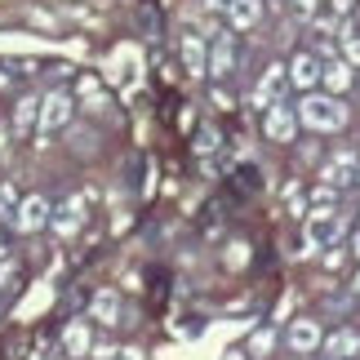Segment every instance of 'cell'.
<instances>
[{
    "mask_svg": "<svg viewBox=\"0 0 360 360\" xmlns=\"http://www.w3.org/2000/svg\"><path fill=\"white\" fill-rule=\"evenodd\" d=\"M298 124H307L316 134H338L347 124V107H342V98H329V94H302Z\"/></svg>",
    "mask_w": 360,
    "mask_h": 360,
    "instance_id": "6da1fadb",
    "label": "cell"
},
{
    "mask_svg": "<svg viewBox=\"0 0 360 360\" xmlns=\"http://www.w3.org/2000/svg\"><path fill=\"white\" fill-rule=\"evenodd\" d=\"M72 116H76V98L67 89H49L45 98H40V138H49V134H58V129H67L72 124Z\"/></svg>",
    "mask_w": 360,
    "mask_h": 360,
    "instance_id": "7a4b0ae2",
    "label": "cell"
},
{
    "mask_svg": "<svg viewBox=\"0 0 360 360\" xmlns=\"http://www.w3.org/2000/svg\"><path fill=\"white\" fill-rule=\"evenodd\" d=\"M342 240V214L338 210H307V254L334 249Z\"/></svg>",
    "mask_w": 360,
    "mask_h": 360,
    "instance_id": "3957f363",
    "label": "cell"
},
{
    "mask_svg": "<svg viewBox=\"0 0 360 360\" xmlns=\"http://www.w3.org/2000/svg\"><path fill=\"white\" fill-rule=\"evenodd\" d=\"M49 214H53V205L45 196H22L18 210H13V218H9V227L18 231V236H32V231L49 227Z\"/></svg>",
    "mask_w": 360,
    "mask_h": 360,
    "instance_id": "277c9868",
    "label": "cell"
},
{
    "mask_svg": "<svg viewBox=\"0 0 360 360\" xmlns=\"http://www.w3.org/2000/svg\"><path fill=\"white\" fill-rule=\"evenodd\" d=\"M321 89L329 94V98H347V94L356 89V67L347 58H325L321 63Z\"/></svg>",
    "mask_w": 360,
    "mask_h": 360,
    "instance_id": "5b68a950",
    "label": "cell"
},
{
    "mask_svg": "<svg viewBox=\"0 0 360 360\" xmlns=\"http://www.w3.org/2000/svg\"><path fill=\"white\" fill-rule=\"evenodd\" d=\"M262 134L271 138V143H294L298 134V112L289 103H271L267 112H262Z\"/></svg>",
    "mask_w": 360,
    "mask_h": 360,
    "instance_id": "8992f818",
    "label": "cell"
},
{
    "mask_svg": "<svg viewBox=\"0 0 360 360\" xmlns=\"http://www.w3.org/2000/svg\"><path fill=\"white\" fill-rule=\"evenodd\" d=\"M289 85L302 89V94H311V89H321V58H316L311 49H298L294 58H289Z\"/></svg>",
    "mask_w": 360,
    "mask_h": 360,
    "instance_id": "52a82bcc",
    "label": "cell"
},
{
    "mask_svg": "<svg viewBox=\"0 0 360 360\" xmlns=\"http://www.w3.org/2000/svg\"><path fill=\"white\" fill-rule=\"evenodd\" d=\"M285 89H289V72H285L281 63H271L267 72H262L258 89H254V107H262V112H267L271 103H285Z\"/></svg>",
    "mask_w": 360,
    "mask_h": 360,
    "instance_id": "ba28073f",
    "label": "cell"
},
{
    "mask_svg": "<svg viewBox=\"0 0 360 360\" xmlns=\"http://www.w3.org/2000/svg\"><path fill=\"white\" fill-rule=\"evenodd\" d=\"M49 227H53V231H58V236H63V240H72V236H76V231H80V227H85V200H80V196H67V200L58 205V210H53V214H49Z\"/></svg>",
    "mask_w": 360,
    "mask_h": 360,
    "instance_id": "9c48e42d",
    "label": "cell"
},
{
    "mask_svg": "<svg viewBox=\"0 0 360 360\" xmlns=\"http://www.w3.org/2000/svg\"><path fill=\"white\" fill-rule=\"evenodd\" d=\"M285 342H289V352L311 356V352H321L325 334H321V325H316V321H294V325H289V334H285Z\"/></svg>",
    "mask_w": 360,
    "mask_h": 360,
    "instance_id": "30bf717a",
    "label": "cell"
},
{
    "mask_svg": "<svg viewBox=\"0 0 360 360\" xmlns=\"http://www.w3.org/2000/svg\"><path fill=\"white\" fill-rule=\"evenodd\" d=\"M40 124V98L36 94H27V98H18L13 103V116H9V129L18 134V138H27Z\"/></svg>",
    "mask_w": 360,
    "mask_h": 360,
    "instance_id": "8fae6325",
    "label": "cell"
},
{
    "mask_svg": "<svg viewBox=\"0 0 360 360\" xmlns=\"http://www.w3.org/2000/svg\"><path fill=\"white\" fill-rule=\"evenodd\" d=\"M223 13H227L231 32H249V27H258V18H262V0H231Z\"/></svg>",
    "mask_w": 360,
    "mask_h": 360,
    "instance_id": "7c38bea8",
    "label": "cell"
},
{
    "mask_svg": "<svg viewBox=\"0 0 360 360\" xmlns=\"http://www.w3.org/2000/svg\"><path fill=\"white\" fill-rule=\"evenodd\" d=\"M94 352V334H89V325L85 321H72L63 329V356H72V360H80V356H89Z\"/></svg>",
    "mask_w": 360,
    "mask_h": 360,
    "instance_id": "4fadbf2b",
    "label": "cell"
},
{
    "mask_svg": "<svg viewBox=\"0 0 360 360\" xmlns=\"http://www.w3.org/2000/svg\"><path fill=\"white\" fill-rule=\"evenodd\" d=\"M321 352H325L329 360H352V356L360 352V334H356V329H334V334L321 342Z\"/></svg>",
    "mask_w": 360,
    "mask_h": 360,
    "instance_id": "5bb4252c",
    "label": "cell"
},
{
    "mask_svg": "<svg viewBox=\"0 0 360 360\" xmlns=\"http://www.w3.org/2000/svg\"><path fill=\"white\" fill-rule=\"evenodd\" d=\"M356 160H360L356 151H338V156L325 165V174H321V178H325L329 187H347V183H356Z\"/></svg>",
    "mask_w": 360,
    "mask_h": 360,
    "instance_id": "9a60e30c",
    "label": "cell"
},
{
    "mask_svg": "<svg viewBox=\"0 0 360 360\" xmlns=\"http://www.w3.org/2000/svg\"><path fill=\"white\" fill-rule=\"evenodd\" d=\"M89 316L98 325H120V294L116 289H98V294L89 298Z\"/></svg>",
    "mask_w": 360,
    "mask_h": 360,
    "instance_id": "2e32d148",
    "label": "cell"
},
{
    "mask_svg": "<svg viewBox=\"0 0 360 360\" xmlns=\"http://www.w3.org/2000/svg\"><path fill=\"white\" fill-rule=\"evenodd\" d=\"M183 67L191 76H210V49L200 36H183Z\"/></svg>",
    "mask_w": 360,
    "mask_h": 360,
    "instance_id": "e0dca14e",
    "label": "cell"
},
{
    "mask_svg": "<svg viewBox=\"0 0 360 360\" xmlns=\"http://www.w3.org/2000/svg\"><path fill=\"white\" fill-rule=\"evenodd\" d=\"M231 63H236V45L231 36H218L210 49V76H231Z\"/></svg>",
    "mask_w": 360,
    "mask_h": 360,
    "instance_id": "ac0fdd59",
    "label": "cell"
},
{
    "mask_svg": "<svg viewBox=\"0 0 360 360\" xmlns=\"http://www.w3.org/2000/svg\"><path fill=\"white\" fill-rule=\"evenodd\" d=\"M76 98L85 103L89 112H103V107H107V89H103L94 76H80V85H76Z\"/></svg>",
    "mask_w": 360,
    "mask_h": 360,
    "instance_id": "d6986e66",
    "label": "cell"
},
{
    "mask_svg": "<svg viewBox=\"0 0 360 360\" xmlns=\"http://www.w3.org/2000/svg\"><path fill=\"white\" fill-rule=\"evenodd\" d=\"M271 347H276V329L262 325V329H254V334H249L245 356H249V360H262V356H271Z\"/></svg>",
    "mask_w": 360,
    "mask_h": 360,
    "instance_id": "ffe728a7",
    "label": "cell"
},
{
    "mask_svg": "<svg viewBox=\"0 0 360 360\" xmlns=\"http://www.w3.org/2000/svg\"><path fill=\"white\" fill-rule=\"evenodd\" d=\"M334 205H338V187H329V183L311 187V196H307V210H334Z\"/></svg>",
    "mask_w": 360,
    "mask_h": 360,
    "instance_id": "44dd1931",
    "label": "cell"
},
{
    "mask_svg": "<svg viewBox=\"0 0 360 360\" xmlns=\"http://www.w3.org/2000/svg\"><path fill=\"white\" fill-rule=\"evenodd\" d=\"M18 289V262H0V294Z\"/></svg>",
    "mask_w": 360,
    "mask_h": 360,
    "instance_id": "7402d4cb",
    "label": "cell"
},
{
    "mask_svg": "<svg viewBox=\"0 0 360 360\" xmlns=\"http://www.w3.org/2000/svg\"><path fill=\"white\" fill-rule=\"evenodd\" d=\"M338 58H347L356 72H360V36H347V40H342V53H338Z\"/></svg>",
    "mask_w": 360,
    "mask_h": 360,
    "instance_id": "603a6c76",
    "label": "cell"
},
{
    "mask_svg": "<svg viewBox=\"0 0 360 360\" xmlns=\"http://www.w3.org/2000/svg\"><path fill=\"white\" fill-rule=\"evenodd\" d=\"M89 360H120V352H116V347H107V342H98V347L89 352Z\"/></svg>",
    "mask_w": 360,
    "mask_h": 360,
    "instance_id": "cb8c5ba5",
    "label": "cell"
},
{
    "mask_svg": "<svg viewBox=\"0 0 360 360\" xmlns=\"http://www.w3.org/2000/svg\"><path fill=\"white\" fill-rule=\"evenodd\" d=\"M196 147H200V151H214V147H218V134H214V129H200V143H196Z\"/></svg>",
    "mask_w": 360,
    "mask_h": 360,
    "instance_id": "d4e9b609",
    "label": "cell"
},
{
    "mask_svg": "<svg viewBox=\"0 0 360 360\" xmlns=\"http://www.w3.org/2000/svg\"><path fill=\"white\" fill-rule=\"evenodd\" d=\"M13 67H18V63H0V89L13 85Z\"/></svg>",
    "mask_w": 360,
    "mask_h": 360,
    "instance_id": "484cf974",
    "label": "cell"
},
{
    "mask_svg": "<svg viewBox=\"0 0 360 360\" xmlns=\"http://www.w3.org/2000/svg\"><path fill=\"white\" fill-rule=\"evenodd\" d=\"M316 5H321V0H294V9L302 13V18H311V13H316Z\"/></svg>",
    "mask_w": 360,
    "mask_h": 360,
    "instance_id": "4316f807",
    "label": "cell"
},
{
    "mask_svg": "<svg viewBox=\"0 0 360 360\" xmlns=\"http://www.w3.org/2000/svg\"><path fill=\"white\" fill-rule=\"evenodd\" d=\"M227 5H231V0H205V9H214V13H223Z\"/></svg>",
    "mask_w": 360,
    "mask_h": 360,
    "instance_id": "83f0119b",
    "label": "cell"
},
{
    "mask_svg": "<svg viewBox=\"0 0 360 360\" xmlns=\"http://www.w3.org/2000/svg\"><path fill=\"white\" fill-rule=\"evenodd\" d=\"M334 9H338V13H347V9H352V0H334Z\"/></svg>",
    "mask_w": 360,
    "mask_h": 360,
    "instance_id": "f1b7e54d",
    "label": "cell"
},
{
    "mask_svg": "<svg viewBox=\"0 0 360 360\" xmlns=\"http://www.w3.org/2000/svg\"><path fill=\"white\" fill-rule=\"evenodd\" d=\"M352 254L360 258V231H356V236H352Z\"/></svg>",
    "mask_w": 360,
    "mask_h": 360,
    "instance_id": "f546056e",
    "label": "cell"
},
{
    "mask_svg": "<svg viewBox=\"0 0 360 360\" xmlns=\"http://www.w3.org/2000/svg\"><path fill=\"white\" fill-rule=\"evenodd\" d=\"M223 360H249V356H245V352H227Z\"/></svg>",
    "mask_w": 360,
    "mask_h": 360,
    "instance_id": "4dcf8cb0",
    "label": "cell"
},
{
    "mask_svg": "<svg viewBox=\"0 0 360 360\" xmlns=\"http://www.w3.org/2000/svg\"><path fill=\"white\" fill-rule=\"evenodd\" d=\"M352 294H356V298H360V271H356V281H352Z\"/></svg>",
    "mask_w": 360,
    "mask_h": 360,
    "instance_id": "1f68e13d",
    "label": "cell"
},
{
    "mask_svg": "<svg viewBox=\"0 0 360 360\" xmlns=\"http://www.w3.org/2000/svg\"><path fill=\"white\" fill-rule=\"evenodd\" d=\"M0 151H5V129H0Z\"/></svg>",
    "mask_w": 360,
    "mask_h": 360,
    "instance_id": "d6a6232c",
    "label": "cell"
},
{
    "mask_svg": "<svg viewBox=\"0 0 360 360\" xmlns=\"http://www.w3.org/2000/svg\"><path fill=\"white\" fill-rule=\"evenodd\" d=\"M356 183H360V160H356Z\"/></svg>",
    "mask_w": 360,
    "mask_h": 360,
    "instance_id": "836d02e7",
    "label": "cell"
},
{
    "mask_svg": "<svg viewBox=\"0 0 360 360\" xmlns=\"http://www.w3.org/2000/svg\"><path fill=\"white\" fill-rule=\"evenodd\" d=\"M0 196H5V178H0Z\"/></svg>",
    "mask_w": 360,
    "mask_h": 360,
    "instance_id": "e575fe53",
    "label": "cell"
},
{
    "mask_svg": "<svg viewBox=\"0 0 360 360\" xmlns=\"http://www.w3.org/2000/svg\"><path fill=\"white\" fill-rule=\"evenodd\" d=\"M53 360H63V356H53Z\"/></svg>",
    "mask_w": 360,
    "mask_h": 360,
    "instance_id": "d590c367",
    "label": "cell"
},
{
    "mask_svg": "<svg viewBox=\"0 0 360 360\" xmlns=\"http://www.w3.org/2000/svg\"><path fill=\"white\" fill-rule=\"evenodd\" d=\"M356 98H360V89H356Z\"/></svg>",
    "mask_w": 360,
    "mask_h": 360,
    "instance_id": "8d00e7d4",
    "label": "cell"
}]
</instances>
